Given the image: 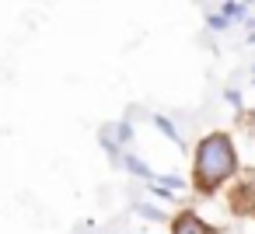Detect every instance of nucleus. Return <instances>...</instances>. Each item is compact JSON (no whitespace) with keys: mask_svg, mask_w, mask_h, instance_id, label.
<instances>
[{"mask_svg":"<svg viewBox=\"0 0 255 234\" xmlns=\"http://www.w3.org/2000/svg\"><path fill=\"white\" fill-rule=\"evenodd\" d=\"M241 175V154L238 143L227 129H210L192 143V192L199 196H217L220 189L234 185Z\"/></svg>","mask_w":255,"mask_h":234,"instance_id":"obj_1","label":"nucleus"},{"mask_svg":"<svg viewBox=\"0 0 255 234\" xmlns=\"http://www.w3.org/2000/svg\"><path fill=\"white\" fill-rule=\"evenodd\" d=\"M133 140H136V129H133V122H129V119L105 122V126L98 129V143H102V150L109 154V161H112V164H119L123 150H129V147H133Z\"/></svg>","mask_w":255,"mask_h":234,"instance_id":"obj_2","label":"nucleus"},{"mask_svg":"<svg viewBox=\"0 0 255 234\" xmlns=\"http://www.w3.org/2000/svg\"><path fill=\"white\" fill-rule=\"evenodd\" d=\"M168 234H217V227L196 210H178L168 220Z\"/></svg>","mask_w":255,"mask_h":234,"instance_id":"obj_3","label":"nucleus"},{"mask_svg":"<svg viewBox=\"0 0 255 234\" xmlns=\"http://www.w3.org/2000/svg\"><path fill=\"white\" fill-rule=\"evenodd\" d=\"M119 168H123L126 175H133L136 182H143V185H147V182H154V175H157V171H154V168H150V164H147L140 154H133V150H123Z\"/></svg>","mask_w":255,"mask_h":234,"instance_id":"obj_4","label":"nucleus"},{"mask_svg":"<svg viewBox=\"0 0 255 234\" xmlns=\"http://www.w3.org/2000/svg\"><path fill=\"white\" fill-rule=\"evenodd\" d=\"M150 126L164 136V140H171L178 150H185V136H182V129H178V122L171 119V116H164V112H154L150 116Z\"/></svg>","mask_w":255,"mask_h":234,"instance_id":"obj_5","label":"nucleus"},{"mask_svg":"<svg viewBox=\"0 0 255 234\" xmlns=\"http://www.w3.org/2000/svg\"><path fill=\"white\" fill-rule=\"evenodd\" d=\"M129 210H133V217H140V220H147V224H168V220H171L168 210H161L157 203H147V199H136Z\"/></svg>","mask_w":255,"mask_h":234,"instance_id":"obj_6","label":"nucleus"},{"mask_svg":"<svg viewBox=\"0 0 255 234\" xmlns=\"http://www.w3.org/2000/svg\"><path fill=\"white\" fill-rule=\"evenodd\" d=\"M154 185H161V189H168V192H175V196H182V192H189L192 189V182L189 178H182V175H175V171H157L154 175Z\"/></svg>","mask_w":255,"mask_h":234,"instance_id":"obj_7","label":"nucleus"},{"mask_svg":"<svg viewBox=\"0 0 255 234\" xmlns=\"http://www.w3.org/2000/svg\"><path fill=\"white\" fill-rule=\"evenodd\" d=\"M217 11H220L231 25H245V21H248V7L241 4V0H224V4H220Z\"/></svg>","mask_w":255,"mask_h":234,"instance_id":"obj_8","label":"nucleus"},{"mask_svg":"<svg viewBox=\"0 0 255 234\" xmlns=\"http://www.w3.org/2000/svg\"><path fill=\"white\" fill-rule=\"evenodd\" d=\"M206 28H210V32H227L231 21H227L220 11H210V14H206Z\"/></svg>","mask_w":255,"mask_h":234,"instance_id":"obj_9","label":"nucleus"},{"mask_svg":"<svg viewBox=\"0 0 255 234\" xmlns=\"http://www.w3.org/2000/svg\"><path fill=\"white\" fill-rule=\"evenodd\" d=\"M224 102H227L234 112H245V102H241V91H238V88H227V91H224Z\"/></svg>","mask_w":255,"mask_h":234,"instance_id":"obj_10","label":"nucleus"},{"mask_svg":"<svg viewBox=\"0 0 255 234\" xmlns=\"http://www.w3.org/2000/svg\"><path fill=\"white\" fill-rule=\"evenodd\" d=\"M241 4H245V7H248V4H255V0H241Z\"/></svg>","mask_w":255,"mask_h":234,"instance_id":"obj_11","label":"nucleus"},{"mask_svg":"<svg viewBox=\"0 0 255 234\" xmlns=\"http://www.w3.org/2000/svg\"><path fill=\"white\" fill-rule=\"evenodd\" d=\"M252 84H255V67H252Z\"/></svg>","mask_w":255,"mask_h":234,"instance_id":"obj_12","label":"nucleus"},{"mask_svg":"<svg viewBox=\"0 0 255 234\" xmlns=\"http://www.w3.org/2000/svg\"><path fill=\"white\" fill-rule=\"evenodd\" d=\"M91 234H105V231H91Z\"/></svg>","mask_w":255,"mask_h":234,"instance_id":"obj_13","label":"nucleus"}]
</instances>
